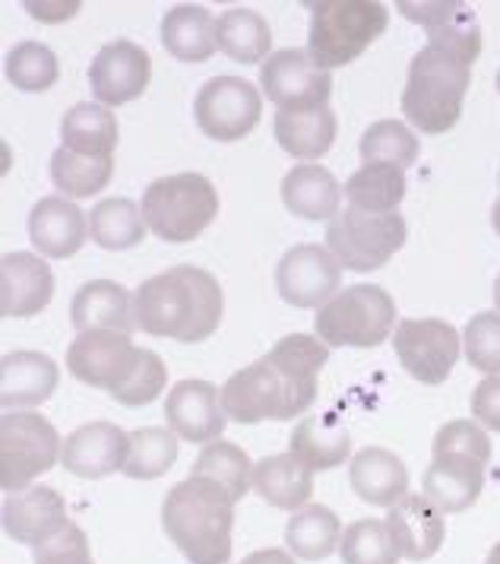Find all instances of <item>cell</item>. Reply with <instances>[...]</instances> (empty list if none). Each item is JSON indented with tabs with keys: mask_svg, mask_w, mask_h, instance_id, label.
Wrapping results in <instances>:
<instances>
[{
	"mask_svg": "<svg viewBox=\"0 0 500 564\" xmlns=\"http://www.w3.org/2000/svg\"><path fill=\"white\" fill-rule=\"evenodd\" d=\"M343 539V523L326 505H304L285 523V545L301 562H324Z\"/></svg>",
	"mask_w": 500,
	"mask_h": 564,
	"instance_id": "31",
	"label": "cell"
},
{
	"mask_svg": "<svg viewBox=\"0 0 500 564\" xmlns=\"http://www.w3.org/2000/svg\"><path fill=\"white\" fill-rule=\"evenodd\" d=\"M216 39H219V52H226L238 64H260L263 57H270L273 48L270 23L257 10H244V7H231L219 17Z\"/></svg>",
	"mask_w": 500,
	"mask_h": 564,
	"instance_id": "33",
	"label": "cell"
},
{
	"mask_svg": "<svg viewBox=\"0 0 500 564\" xmlns=\"http://www.w3.org/2000/svg\"><path fill=\"white\" fill-rule=\"evenodd\" d=\"M177 460V435L172 429H137L130 432L124 473L127 479H159Z\"/></svg>",
	"mask_w": 500,
	"mask_h": 564,
	"instance_id": "38",
	"label": "cell"
},
{
	"mask_svg": "<svg viewBox=\"0 0 500 564\" xmlns=\"http://www.w3.org/2000/svg\"><path fill=\"white\" fill-rule=\"evenodd\" d=\"M405 235L409 226L400 213H365L351 206V209H339L329 219L326 248L346 270L371 273L400 251Z\"/></svg>",
	"mask_w": 500,
	"mask_h": 564,
	"instance_id": "8",
	"label": "cell"
},
{
	"mask_svg": "<svg viewBox=\"0 0 500 564\" xmlns=\"http://www.w3.org/2000/svg\"><path fill=\"white\" fill-rule=\"evenodd\" d=\"M111 175H115V159H105V155H83L67 147L54 150L51 155V181L70 200H86L99 194Z\"/></svg>",
	"mask_w": 500,
	"mask_h": 564,
	"instance_id": "36",
	"label": "cell"
},
{
	"mask_svg": "<svg viewBox=\"0 0 500 564\" xmlns=\"http://www.w3.org/2000/svg\"><path fill=\"white\" fill-rule=\"evenodd\" d=\"M191 476L197 479H209L216 486H222L235 498L241 501L253 488V463L250 457L231 441H213L200 451V457L194 460Z\"/></svg>",
	"mask_w": 500,
	"mask_h": 564,
	"instance_id": "37",
	"label": "cell"
},
{
	"mask_svg": "<svg viewBox=\"0 0 500 564\" xmlns=\"http://www.w3.org/2000/svg\"><path fill=\"white\" fill-rule=\"evenodd\" d=\"M387 527L400 555L409 562L434 558L447 536L444 511H437L425 495H405L393 508H387Z\"/></svg>",
	"mask_w": 500,
	"mask_h": 564,
	"instance_id": "21",
	"label": "cell"
},
{
	"mask_svg": "<svg viewBox=\"0 0 500 564\" xmlns=\"http://www.w3.org/2000/svg\"><path fill=\"white\" fill-rule=\"evenodd\" d=\"M390 10L377 0H324L311 3L307 54L320 70L346 67L387 32Z\"/></svg>",
	"mask_w": 500,
	"mask_h": 564,
	"instance_id": "5",
	"label": "cell"
},
{
	"mask_svg": "<svg viewBox=\"0 0 500 564\" xmlns=\"http://www.w3.org/2000/svg\"><path fill=\"white\" fill-rule=\"evenodd\" d=\"M143 216L152 235L172 245H184L200 238L219 216V191L213 181L197 172L169 175L146 187Z\"/></svg>",
	"mask_w": 500,
	"mask_h": 564,
	"instance_id": "6",
	"label": "cell"
},
{
	"mask_svg": "<svg viewBox=\"0 0 500 564\" xmlns=\"http://www.w3.org/2000/svg\"><path fill=\"white\" fill-rule=\"evenodd\" d=\"M361 159L365 165L371 162H387V165H400L409 169L419 159V137L412 133L409 124H402L396 118H383L361 133Z\"/></svg>",
	"mask_w": 500,
	"mask_h": 564,
	"instance_id": "39",
	"label": "cell"
},
{
	"mask_svg": "<svg viewBox=\"0 0 500 564\" xmlns=\"http://www.w3.org/2000/svg\"><path fill=\"white\" fill-rule=\"evenodd\" d=\"M472 83V61L444 45L427 42L409 64L402 89V115L422 133H447L463 115V99Z\"/></svg>",
	"mask_w": 500,
	"mask_h": 564,
	"instance_id": "4",
	"label": "cell"
},
{
	"mask_svg": "<svg viewBox=\"0 0 500 564\" xmlns=\"http://www.w3.org/2000/svg\"><path fill=\"white\" fill-rule=\"evenodd\" d=\"M405 197V169L371 162L346 181V200L365 213H396Z\"/></svg>",
	"mask_w": 500,
	"mask_h": 564,
	"instance_id": "35",
	"label": "cell"
},
{
	"mask_svg": "<svg viewBox=\"0 0 500 564\" xmlns=\"http://www.w3.org/2000/svg\"><path fill=\"white\" fill-rule=\"evenodd\" d=\"M494 305H498V311H500V276H498V282H494Z\"/></svg>",
	"mask_w": 500,
	"mask_h": 564,
	"instance_id": "52",
	"label": "cell"
},
{
	"mask_svg": "<svg viewBox=\"0 0 500 564\" xmlns=\"http://www.w3.org/2000/svg\"><path fill=\"white\" fill-rule=\"evenodd\" d=\"M326 361L329 346L320 336H282L263 359L228 378L222 387L226 415L241 425H257L263 419H295L314 406L317 378Z\"/></svg>",
	"mask_w": 500,
	"mask_h": 564,
	"instance_id": "1",
	"label": "cell"
},
{
	"mask_svg": "<svg viewBox=\"0 0 500 564\" xmlns=\"http://www.w3.org/2000/svg\"><path fill=\"white\" fill-rule=\"evenodd\" d=\"M349 482L355 495L374 508H393L409 495V469L387 447H365L351 457Z\"/></svg>",
	"mask_w": 500,
	"mask_h": 564,
	"instance_id": "23",
	"label": "cell"
},
{
	"mask_svg": "<svg viewBox=\"0 0 500 564\" xmlns=\"http://www.w3.org/2000/svg\"><path fill=\"white\" fill-rule=\"evenodd\" d=\"M61 368L42 352H10L0 359V403L3 410L42 406L57 390Z\"/></svg>",
	"mask_w": 500,
	"mask_h": 564,
	"instance_id": "22",
	"label": "cell"
},
{
	"mask_svg": "<svg viewBox=\"0 0 500 564\" xmlns=\"http://www.w3.org/2000/svg\"><path fill=\"white\" fill-rule=\"evenodd\" d=\"M491 226H494V231L500 235V200L494 206H491Z\"/></svg>",
	"mask_w": 500,
	"mask_h": 564,
	"instance_id": "50",
	"label": "cell"
},
{
	"mask_svg": "<svg viewBox=\"0 0 500 564\" xmlns=\"http://www.w3.org/2000/svg\"><path fill=\"white\" fill-rule=\"evenodd\" d=\"M165 381H169L165 361L159 359L152 349H143L133 378H130L118 393H111V397H115L121 406H146V403H152V400L165 390Z\"/></svg>",
	"mask_w": 500,
	"mask_h": 564,
	"instance_id": "44",
	"label": "cell"
},
{
	"mask_svg": "<svg viewBox=\"0 0 500 564\" xmlns=\"http://www.w3.org/2000/svg\"><path fill=\"white\" fill-rule=\"evenodd\" d=\"M130 435L115 422H89L67 435L61 463L67 473L79 479H105L118 469H124Z\"/></svg>",
	"mask_w": 500,
	"mask_h": 564,
	"instance_id": "17",
	"label": "cell"
},
{
	"mask_svg": "<svg viewBox=\"0 0 500 564\" xmlns=\"http://www.w3.org/2000/svg\"><path fill=\"white\" fill-rule=\"evenodd\" d=\"M216 23L219 20L206 7L177 3L162 17V45L184 64H203L219 48Z\"/></svg>",
	"mask_w": 500,
	"mask_h": 564,
	"instance_id": "27",
	"label": "cell"
},
{
	"mask_svg": "<svg viewBox=\"0 0 500 564\" xmlns=\"http://www.w3.org/2000/svg\"><path fill=\"white\" fill-rule=\"evenodd\" d=\"M0 517H3V533L32 549L57 536L70 523L64 498L48 486H29L7 495Z\"/></svg>",
	"mask_w": 500,
	"mask_h": 564,
	"instance_id": "18",
	"label": "cell"
},
{
	"mask_svg": "<svg viewBox=\"0 0 500 564\" xmlns=\"http://www.w3.org/2000/svg\"><path fill=\"white\" fill-rule=\"evenodd\" d=\"M165 419L177 437L191 444H213L226 432V406L222 390L209 381H181L169 390Z\"/></svg>",
	"mask_w": 500,
	"mask_h": 564,
	"instance_id": "16",
	"label": "cell"
},
{
	"mask_svg": "<svg viewBox=\"0 0 500 564\" xmlns=\"http://www.w3.org/2000/svg\"><path fill=\"white\" fill-rule=\"evenodd\" d=\"M498 93H500V70H498Z\"/></svg>",
	"mask_w": 500,
	"mask_h": 564,
	"instance_id": "53",
	"label": "cell"
},
{
	"mask_svg": "<svg viewBox=\"0 0 500 564\" xmlns=\"http://www.w3.org/2000/svg\"><path fill=\"white\" fill-rule=\"evenodd\" d=\"M396 7H400V13L405 20H412V23H419V26L425 29L447 23L453 13L459 10V3H447V0H441V3H409V0H402Z\"/></svg>",
	"mask_w": 500,
	"mask_h": 564,
	"instance_id": "47",
	"label": "cell"
},
{
	"mask_svg": "<svg viewBox=\"0 0 500 564\" xmlns=\"http://www.w3.org/2000/svg\"><path fill=\"white\" fill-rule=\"evenodd\" d=\"M235 505L222 486L187 476L165 495L162 530L191 564H228Z\"/></svg>",
	"mask_w": 500,
	"mask_h": 564,
	"instance_id": "3",
	"label": "cell"
},
{
	"mask_svg": "<svg viewBox=\"0 0 500 564\" xmlns=\"http://www.w3.org/2000/svg\"><path fill=\"white\" fill-rule=\"evenodd\" d=\"M289 451L301 463H307L314 473H324V469H336L349 460L351 435L339 422V415H333V412L307 415V419H301L298 429L289 437Z\"/></svg>",
	"mask_w": 500,
	"mask_h": 564,
	"instance_id": "28",
	"label": "cell"
},
{
	"mask_svg": "<svg viewBox=\"0 0 500 564\" xmlns=\"http://www.w3.org/2000/svg\"><path fill=\"white\" fill-rule=\"evenodd\" d=\"M260 115H263L260 89L241 77L206 79L194 99L197 128L219 143L244 140L250 130L260 124Z\"/></svg>",
	"mask_w": 500,
	"mask_h": 564,
	"instance_id": "10",
	"label": "cell"
},
{
	"mask_svg": "<svg viewBox=\"0 0 500 564\" xmlns=\"http://www.w3.org/2000/svg\"><path fill=\"white\" fill-rule=\"evenodd\" d=\"M260 93L279 111H311L329 105L333 77L304 48H282L260 64Z\"/></svg>",
	"mask_w": 500,
	"mask_h": 564,
	"instance_id": "12",
	"label": "cell"
},
{
	"mask_svg": "<svg viewBox=\"0 0 500 564\" xmlns=\"http://www.w3.org/2000/svg\"><path fill=\"white\" fill-rule=\"evenodd\" d=\"M70 317L79 334L89 330H118V334H130L137 327L133 317V295L124 285L111 280H93L86 282L74 295L70 305Z\"/></svg>",
	"mask_w": 500,
	"mask_h": 564,
	"instance_id": "24",
	"label": "cell"
},
{
	"mask_svg": "<svg viewBox=\"0 0 500 564\" xmlns=\"http://www.w3.org/2000/svg\"><path fill=\"white\" fill-rule=\"evenodd\" d=\"M253 491L279 511H301L314 495V469L292 451L253 463Z\"/></svg>",
	"mask_w": 500,
	"mask_h": 564,
	"instance_id": "25",
	"label": "cell"
},
{
	"mask_svg": "<svg viewBox=\"0 0 500 564\" xmlns=\"http://www.w3.org/2000/svg\"><path fill=\"white\" fill-rule=\"evenodd\" d=\"M343 564H396L402 558L387 520H355L339 539Z\"/></svg>",
	"mask_w": 500,
	"mask_h": 564,
	"instance_id": "40",
	"label": "cell"
},
{
	"mask_svg": "<svg viewBox=\"0 0 500 564\" xmlns=\"http://www.w3.org/2000/svg\"><path fill=\"white\" fill-rule=\"evenodd\" d=\"M57 57L42 42H20L7 54V79L23 93H45L57 83Z\"/></svg>",
	"mask_w": 500,
	"mask_h": 564,
	"instance_id": "42",
	"label": "cell"
},
{
	"mask_svg": "<svg viewBox=\"0 0 500 564\" xmlns=\"http://www.w3.org/2000/svg\"><path fill=\"white\" fill-rule=\"evenodd\" d=\"M61 140L74 153L111 159L115 147H118V118L105 105L79 102L64 115V121H61Z\"/></svg>",
	"mask_w": 500,
	"mask_h": 564,
	"instance_id": "32",
	"label": "cell"
},
{
	"mask_svg": "<svg viewBox=\"0 0 500 564\" xmlns=\"http://www.w3.org/2000/svg\"><path fill=\"white\" fill-rule=\"evenodd\" d=\"M396 327V302L383 285H349L336 292L314 317V334L326 346L374 349Z\"/></svg>",
	"mask_w": 500,
	"mask_h": 564,
	"instance_id": "7",
	"label": "cell"
},
{
	"mask_svg": "<svg viewBox=\"0 0 500 564\" xmlns=\"http://www.w3.org/2000/svg\"><path fill=\"white\" fill-rule=\"evenodd\" d=\"M54 299V273L48 260L29 251L3 254L0 260V314L35 317Z\"/></svg>",
	"mask_w": 500,
	"mask_h": 564,
	"instance_id": "19",
	"label": "cell"
},
{
	"mask_svg": "<svg viewBox=\"0 0 500 564\" xmlns=\"http://www.w3.org/2000/svg\"><path fill=\"white\" fill-rule=\"evenodd\" d=\"M275 140L295 159H320L336 140V111L311 108V111H275Z\"/></svg>",
	"mask_w": 500,
	"mask_h": 564,
	"instance_id": "30",
	"label": "cell"
},
{
	"mask_svg": "<svg viewBox=\"0 0 500 564\" xmlns=\"http://www.w3.org/2000/svg\"><path fill=\"white\" fill-rule=\"evenodd\" d=\"M282 204L301 219L320 223L333 219L343 204V187L333 178V172L317 162H301L285 172L282 178Z\"/></svg>",
	"mask_w": 500,
	"mask_h": 564,
	"instance_id": "26",
	"label": "cell"
},
{
	"mask_svg": "<svg viewBox=\"0 0 500 564\" xmlns=\"http://www.w3.org/2000/svg\"><path fill=\"white\" fill-rule=\"evenodd\" d=\"M152 77V61L146 48H140L130 39L108 42L89 67V86L96 102L105 108L133 102L146 93Z\"/></svg>",
	"mask_w": 500,
	"mask_h": 564,
	"instance_id": "15",
	"label": "cell"
},
{
	"mask_svg": "<svg viewBox=\"0 0 500 564\" xmlns=\"http://www.w3.org/2000/svg\"><path fill=\"white\" fill-rule=\"evenodd\" d=\"M226 311L222 285L200 267H172L133 292V317L143 334L203 343L219 330Z\"/></svg>",
	"mask_w": 500,
	"mask_h": 564,
	"instance_id": "2",
	"label": "cell"
},
{
	"mask_svg": "<svg viewBox=\"0 0 500 564\" xmlns=\"http://www.w3.org/2000/svg\"><path fill=\"white\" fill-rule=\"evenodd\" d=\"M61 435L39 412H3L0 419V488L23 491L61 460Z\"/></svg>",
	"mask_w": 500,
	"mask_h": 564,
	"instance_id": "9",
	"label": "cell"
},
{
	"mask_svg": "<svg viewBox=\"0 0 500 564\" xmlns=\"http://www.w3.org/2000/svg\"><path fill=\"white\" fill-rule=\"evenodd\" d=\"M463 352L485 378L500 375V311H481L466 324Z\"/></svg>",
	"mask_w": 500,
	"mask_h": 564,
	"instance_id": "43",
	"label": "cell"
},
{
	"mask_svg": "<svg viewBox=\"0 0 500 564\" xmlns=\"http://www.w3.org/2000/svg\"><path fill=\"white\" fill-rule=\"evenodd\" d=\"M79 0H54V3H39V0H29L25 3V10H29V17H35V20H42V23H64V20H70L79 13Z\"/></svg>",
	"mask_w": 500,
	"mask_h": 564,
	"instance_id": "48",
	"label": "cell"
},
{
	"mask_svg": "<svg viewBox=\"0 0 500 564\" xmlns=\"http://www.w3.org/2000/svg\"><path fill=\"white\" fill-rule=\"evenodd\" d=\"M343 285V263L324 245H295L275 267V289L295 308H324Z\"/></svg>",
	"mask_w": 500,
	"mask_h": 564,
	"instance_id": "14",
	"label": "cell"
},
{
	"mask_svg": "<svg viewBox=\"0 0 500 564\" xmlns=\"http://www.w3.org/2000/svg\"><path fill=\"white\" fill-rule=\"evenodd\" d=\"M32 552H35V564H96L93 552H89V539L74 520L57 536L35 545Z\"/></svg>",
	"mask_w": 500,
	"mask_h": 564,
	"instance_id": "45",
	"label": "cell"
},
{
	"mask_svg": "<svg viewBox=\"0 0 500 564\" xmlns=\"http://www.w3.org/2000/svg\"><path fill=\"white\" fill-rule=\"evenodd\" d=\"M434 460H469L478 466L491 463V437L476 419H453L434 435Z\"/></svg>",
	"mask_w": 500,
	"mask_h": 564,
	"instance_id": "41",
	"label": "cell"
},
{
	"mask_svg": "<svg viewBox=\"0 0 500 564\" xmlns=\"http://www.w3.org/2000/svg\"><path fill=\"white\" fill-rule=\"evenodd\" d=\"M143 349L133 346L130 334L118 330H89L79 334L67 349V371L76 381L118 393L133 378Z\"/></svg>",
	"mask_w": 500,
	"mask_h": 564,
	"instance_id": "13",
	"label": "cell"
},
{
	"mask_svg": "<svg viewBox=\"0 0 500 564\" xmlns=\"http://www.w3.org/2000/svg\"><path fill=\"white\" fill-rule=\"evenodd\" d=\"M146 229L150 226H146L143 206L124 200V197H108L93 206V213H89V238L105 251L137 248Z\"/></svg>",
	"mask_w": 500,
	"mask_h": 564,
	"instance_id": "34",
	"label": "cell"
},
{
	"mask_svg": "<svg viewBox=\"0 0 500 564\" xmlns=\"http://www.w3.org/2000/svg\"><path fill=\"white\" fill-rule=\"evenodd\" d=\"M485 564H500V542L488 552V558H485Z\"/></svg>",
	"mask_w": 500,
	"mask_h": 564,
	"instance_id": "51",
	"label": "cell"
},
{
	"mask_svg": "<svg viewBox=\"0 0 500 564\" xmlns=\"http://www.w3.org/2000/svg\"><path fill=\"white\" fill-rule=\"evenodd\" d=\"M393 346L402 368L427 387L444 384L463 352V336L441 317H405L396 324Z\"/></svg>",
	"mask_w": 500,
	"mask_h": 564,
	"instance_id": "11",
	"label": "cell"
},
{
	"mask_svg": "<svg viewBox=\"0 0 500 564\" xmlns=\"http://www.w3.org/2000/svg\"><path fill=\"white\" fill-rule=\"evenodd\" d=\"M241 564H295V558L289 552H282V549H260V552L248 555Z\"/></svg>",
	"mask_w": 500,
	"mask_h": 564,
	"instance_id": "49",
	"label": "cell"
},
{
	"mask_svg": "<svg viewBox=\"0 0 500 564\" xmlns=\"http://www.w3.org/2000/svg\"><path fill=\"white\" fill-rule=\"evenodd\" d=\"M472 419H476L481 429L500 432V375L485 378L472 390Z\"/></svg>",
	"mask_w": 500,
	"mask_h": 564,
	"instance_id": "46",
	"label": "cell"
},
{
	"mask_svg": "<svg viewBox=\"0 0 500 564\" xmlns=\"http://www.w3.org/2000/svg\"><path fill=\"white\" fill-rule=\"evenodd\" d=\"M29 238L51 260L74 257L89 238V216L67 197H42L29 213Z\"/></svg>",
	"mask_w": 500,
	"mask_h": 564,
	"instance_id": "20",
	"label": "cell"
},
{
	"mask_svg": "<svg viewBox=\"0 0 500 564\" xmlns=\"http://www.w3.org/2000/svg\"><path fill=\"white\" fill-rule=\"evenodd\" d=\"M485 466L469 460H434L425 469L422 495L444 513L469 511L481 498Z\"/></svg>",
	"mask_w": 500,
	"mask_h": 564,
	"instance_id": "29",
	"label": "cell"
}]
</instances>
